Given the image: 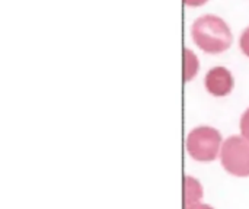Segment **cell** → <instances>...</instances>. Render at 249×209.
Wrapping results in <instances>:
<instances>
[{
	"label": "cell",
	"mask_w": 249,
	"mask_h": 209,
	"mask_svg": "<svg viewBox=\"0 0 249 209\" xmlns=\"http://www.w3.org/2000/svg\"><path fill=\"white\" fill-rule=\"evenodd\" d=\"M194 44L209 54H220L232 45L229 25L217 15H203L191 26Z\"/></svg>",
	"instance_id": "obj_1"
},
{
	"label": "cell",
	"mask_w": 249,
	"mask_h": 209,
	"mask_svg": "<svg viewBox=\"0 0 249 209\" xmlns=\"http://www.w3.org/2000/svg\"><path fill=\"white\" fill-rule=\"evenodd\" d=\"M225 138L210 125H200L193 128L187 135V153L198 163H212L220 157Z\"/></svg>",
	"instance_id": "obj_2"
},
{
	"label": "cell",
	"mask_w": 249,
	"mask_h": 209,
	"mask_svg": "<svg viewBox=\"0 0 249 209\" xmlns=\"http://www.w3.org/2000/svg\"><path fill=\"white\" fill-rule=\"evenodd\" d=\"M219 160L228 175L239 179L249 177V141L241 134L231 135L223 143Z\"/></svg>",
	"instance_id": "obj_3"
},
{
	"label": "cell",
	"mask_w": 249,
	"mask_h": 209,
	"mask_svg": "<svg viewBox=\"0 0 249 209\" xmlns=\"http://www.w3.org/2000/svg\"><path fill=\"white\" fill-rule=\"evenodd\" d=\"M204 86L206 90L216 97H225L228 96L235 86V80L232 73L223 67V65H216L210 68L204 77Z\"/></svg>",
	"instance_id": "obj_4"
},
{
	"label": "cell",
	"mask_w": 249,
	"mask_h": 209,
	"mask_svg": "<svg viewBox=\"0 0 249 209\" xmlns=\"http://www.w3.org/2000/svg\"><path fill=\"white\" fill-rule=\"evenodd\" d=\"M204 196V189L203 185L198 179L194 176L185 175L182 179V201H184V208L190 205L200 204Z\"/></svg>",
	"instance_id": "obj_5"
},
{
	"label": "cell",
	"mask_w": 249,
	"mask_h": 209,
	"mask_svg": "<svg viewBox=\"0 0 249 209\" xmlns=\"http://www.w3.org/2000/svg\"><path fill=\"white\" fill-rule=\"evenodd\" d=\"M182 80L187 83V81H191L198 68H200V61L197 58V55L190 49V48H184L182 51Z\"/></svg>",
	"instance_id": "obj_6"
},
{
	"label": "cell",
	"mask_w": 249,
	"mask_h": 209,
	"mask_svg": "<svg viewBox=\"0 0 249 209\" xmlns=\"http://www.w3.org/2000/svg\"><path fill=\"white\" fill-rule=\"evenodd\" d=\"M239 131H241V135L249 141V108L242 113V116H241Z\"/></svg>",
	"instance_id": "obj_7"
},
{
	"label": "cell",
	"mask_w": 249,
	"mask_h": 209,
	"mask_svg": "<svg viewBox=\"0 0 249 209\" xmlns=\"http://www.w3.org/2000/svg\"><path fill=\"white\" fill-rule=\"evenodd\" d=\"M239 47H241V51L249 57V26L245 28L241 33V38H239Z\"/></svg>",
	"instance_id": "obj_8"
},
{
	"label": "cell",
	"mask_w": 249,
	"mask_h": 209,
	"mask_svg": "<svg viewBox=\"0 0 249 209\" xmlns=\"http://www.w3.org/2000/svg\"><path fill=\"white\" fill-rule=\"evenodd\" d=\"M184 209H214L212 205L209 204H204V202H200V204H196V205H190V207H185Z\"/></svg>",
	"instance_id": "obj_9"
},
{
	"label": "cell",
	"mask_w": 249,
	"mask_h": 209,
	"mask_svg": "<svg viewBox=\"0 0 249 209\" xmlns=\"http://www.w3.org/2000/svg\"><path fill=\"white\" fill-rule=\"evenodd\" d=\"M184 3H185L187 6L196 7V6H203L204 3H207V0H184Z\"/></svg>",
	"instance_id": "obj_10"
}]
</instances>
